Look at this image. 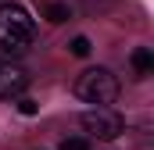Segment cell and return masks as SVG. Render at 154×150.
<instances>
[{
    "instance_id": "obj_1",
    "label": "cell",
    "mask_w": 154,
    "mask_h": 150,
    "mask_svg": "<svg viewBox=\"0 0 154 150\" xmlns=\"http://www.w3.org/2000/svg\"><path fill=\"white\" fill-rule=\"evenodd\" d=\"M36 43V22L22 4H0V54H25Z\"/></svg>"
},
{
    "instance_id": "obj_2",
    "label": "cell",
    "mask_w": 154,
    "mask_h": 150,
    "mask_svg": "<svg viewBox=\"0 0 154 150\" xmlns=\"http://www.w3.org/2000/svg\"><path fill=\"white\" fill-rule=\"evenodd\" d=\"M75 93H79V100H86L93 107H108V104L118 100V79L108 68H90V72L79 75Z\"/></svg>"
},
{
    "instance_id": "obj_3",
    "label": "cell",
    "mask_w": 154,
    "mask_h": 150,
    "mask_svg": "<svg viewBox=\"0 0 154 150\" xmlns=\"http://www.w3.org/2000/svg\"><path fill=\"white\" fill-rule=\"evenodd\" d=\"M79 125H82L90 136H97V140H118V136L125 132L122 114L108 111V107H93V111H86L82 118H79Z\"/></svg>"
},
{
    "instance_id": "obj_4",
    "label": "cell",
    "mask_w": 154,
    "mask_h": 150,
    "mask_svg": "<svg viewBox=\"0 0 154 150\" xmlns=\"http://www.w3.org/2000/svg\"><path fill=\"white\" fill-rule=\"evenodd\" d=\"M25 89H29V72L14 61H0V100L22 97Z\"/></svg>"
},
{
    "instance_id": "obj_5",
    "label": "cell",
    "mask_w": 154,
    "mask_h": 150,
    "mask_svg": "<svg viewBox=\"0 0 154 150\" xmlns=\"http://www.w3.org/2000/svg\"><path fill=\"white\" fill-rule=\"evenodd\" d=\"M129 61H133V72L140 75V79H147V75L154 72V54H151V50H147V46H136Z\"/></svg>"
},
{
    "instance_id": "obj_6",
    "label": "cell",
    "mask_w": 154,
    "mask_h": 150,
    "mask_svg": "<svg viewBox=\"0 0 154 150\" xmlns=\"http://www.w3.org/2000/svg\"><path fill=\"white\" fill-rule=\"evenodd\" d=\"M65 18H68V4H50V7H47V22L61 25Z\"/></svg>"
},
{
    "instance_id": "obj_7",
    "label": "cell",
    "mask_w": 154,
    "mask_h": 150,
    "mask_svg": "<svg viewBox=\"0 0 154 150\" xmlns=\"http://www.w3.org/2000/svg\"><path fill=\"white\" fill-rule=\"evenodd\" d=\"M68 50H72L75 57H90V39H86V36H75L72 43H68Z\"/></svg>"
},
{
    "instance_id": "obj_8",
    "label": "cell",
    "mask_w": 154,
    "mask_h": 150,
    "mask_svg": "<svg viewBox=\"0 0 154 150\" xmlns=\"http://www.w3.org/2000/svg\"><path fill=\"white\" fill-rule=\"evenodd\" d=\"M61 150H90V140L86 136H68V140H61Z\"/></svg>"
},
{
    "instance_id": "obj_9",
    "label": "cell",
    "mask_w": 154,
    "mask_h": 150,
    "mask_svg": "<svg viewBox=\"0 0 154 150\" xmlns=\"http://www.w3.org/2000/svg\"><path fill=\"white\" fill-rule=\"evenodd\" d=\"M18 111H22V114H36V100H29V97H25V100L18 104Z\"/></svg>"
}]
</instances>
